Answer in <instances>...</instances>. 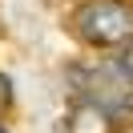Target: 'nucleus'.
Instances as JSON below:
<instances>
[{"instance_id": "4", "label": "nucleus", "mask_w": 133, "mask_h": 133, "mask_svg": "<svg viewBox=\"0 0 133 133\" xmlns=\"http://www.w3.org/2000/svg\"><path fill=\"white\" fill-rule=\"evenodd\" d=\"M8 105H12V81L0 73V109H8Z\"/></svg>"}, {"instance_id": "1", "label": "nucleus", "mask_w": 133, "mask_h": 133, "mask_svg": "<svg viewBox=\"0 0 133 133\" xmlns=\"http://www.w3.org/2000/svg\"><path fill=\"white\" fill-rule=\"evenodd\" d=\"M73 32L97 49L129 44L133 41V4L129 0H85L73 16Z\"/></svg>"}, {"instance_id": "6", "label": "nucleus", "mask_w": 133, "mask_h": 133, "mask_svg": "<svg viewBox=\"0 0 133 133\" xmlns=\"http://www.w3.org/2000/svg\"><path fill=\"white\" fill-rule=\"evenodd\" d=\"M0 133H4V129H0Z\"/></svg>"}, {"instance_id": "5", "label": "nucleus", "mask_w": 133, "mask_h": 133, "mask_svg": "<svg viewBox=\"0 0 133 133\" xmlns=\"http://www.w3.org/2000/svg\"><path fill=\"white\" fill-rule=\"evenodd\" d=\"M121 133H133V125H129V129H121Z\"/></svg>"}, {"instance_id": "2", "label": "nucleus", "mask_w": 133, "mask_h": 133, "mask_svg": "<svg viewBox=\"0 0 133 133\" xmlns=\"http://www.w3.org/2000/svg\"><path fill=\"white\" fill-rule=\"evenodd\" d=\"M77 89H81V105H93L97 113L113 117H133V81L117 65H97L73 73Z\"/></svg>"}, {"instance_id": "3", "label": "nucleus", "mask_w": 133, "mask_h": 133, "mask_svg": "<svg viewBox=\"0 0 133 133\" xmlns=\"http://www.w3.org/2000/svg\"><path fill=\"white\" fill-rule=\"evenodd\" d=\"M117 69H121V73H125V77L133 81V41L125 44V52H121V61H117Z\"/></svg>"}]
</instances>
